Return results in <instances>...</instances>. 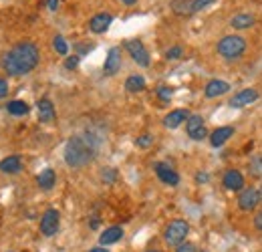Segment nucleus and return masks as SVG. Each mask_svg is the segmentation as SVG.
<instances>
[{
    "label": "nucleus",
    "instance_id": "nucleus-1",
    "mask_svg": "<svg viewBox=\"0 0 262 252\" xmlns=\"http://www.w3.org/2000/svg\"><path fill=\"white\" fill-rule=\"evenodd\" d=\"M38 59H40L38 47L34 43H31V40H23V43L14 45L4 55L2 69L6 71V75L23 77V75H29L34 67L38 65Z\"/></svg>",
    "mask_w": 262,
    "mask_h": 252
},
{
    "label": "nucleus",
    "instance_id": "nucleus-2",
    "mask_svg": "<svg viewBox=\"0 0 262 252\" xmlns=\"http://www.w3.org/2000/svg\"><path fill=\"white\" fill-rule=\"evenodd\" d=\"M95 158V141L75 135L65 145V163L69 167H83Z\"/></svg>",
    "mask_w": 262,
    "mask_h": 252
},
{
    "label": "nucleus",
    "instance_id": "nucleus-3",
    "mask_svg": "<svg viewBox=\"0 0 262 252\" xmlns=\"http://www.w3.org/2000/svg\"><path fill=\"white\" fill-rule=\"evenodd\" d=\"M216 49H218L220 57L232 61V59H238L246 51V40L242 36H238V34H228V36L220 38V43H218Z\"/></svg>",
    "mask_w": 262,
    "mask_h": 252
},
{
    "label": "nucleus",
    "instance_id": "nucleus-4",
    "mask_svg": "<svg viewBox=\"0 0 262 252\" xmlns=\"http://www.w3.org/2000/svg\"><path fill=\"white\" fill-rule=\"evenodd\" d=\"M190 232V224L186 220H173L167 224L164 232V240L167 246H180L186 242V236Z\"/></svg>",
    "mask_w": 262,
    "mask_h": 252
},
{
    "label": "nucleus",
    "instance_id": "nucleus-5",
    "mask_svg": "<svg viewBox=\"0 0 262 252\" xmlns=\"http://www.w3.org/2000/svg\"><path fill=\"white\" fill-rule=\"evenodd\" d=\"M262 204V186L260 188H246L240 192L238 196V206L244 212H252Z\"/></svg>",
    "mask_w": 262,
    "mask_h": 252
},
{
    "label": "nucleus",
    "instance_id": "nucleus-6",
    "mask_svg": "<svg viewBox=\"0 0 262 252\" xmlns=\"http://www.w3.org/2000/svg\"><path fill=\"white\" fill-rule=\"evenodd\" d=\"M125 49H127V53L131 55V59L135 61V63L139 65V67H149L151 65V59H149V53H147V49L143 47V43H139V40H125Z\"/></svg>",
    "mask_w": 262,
    "mask_h": 252
},
{
    "label": "nucleus",
    "instance_id": "nucleus-7",
    "mask_svg": "<svg viewBox=\"0 0 262 252\" xmlns=\"http://www.w3.org/2000/svg\"><path fill=\"white\" fill-rule=\"evenodd\" d=\"M59 224H61V214L55 208L47 210L42 214V218H40V232H42V236H55L57 230H59Z\"/></svg>",
    "mask_w": 262,
    "mask_h": 252
},
{
    "label": "nucleus",
    "instance_id": "nucleus-8",
    "mask_svg": "<svg viewBox=\"0 0 262 252\" xmlns=\"http://www.w3.org/2000/svg\"><path fill=\"white\" fill-rule=\"evenodd\" d=\"M186 131H188V135H190L194 141L206 139L208 129H206V123H204V117H202V115H190L188 121H186Z\"/></svg>",
    "mask_w": 262,
    "mask_h": 252
},
{
    "label": "nucleus",
    "instance_id": "nucleus-9",
    "mask_svg": "<svg viewBox=\"0 0 262 252\" xmlns=\"http://www.w3.org/2000/svg\"><path fill=\"white\" fill-rule=\"evenodd\" d=\"M260 97V93L256 91V89H242V91H238V93L234 95L232 99H230V107H234V109H242V107H246V105H250V103H254L256 99Z\"/></svg>",
    "mask_w": 262,
    "mask_h": 252
},
{
    "label": "nucleus",
    "instance_id": "nucleus-10",
    "mask_svg": "<svg viewBox=\"0 0 262 252\" xmlns=\"http://www.w3.org/2000/svg\"><path fill=\"white\" fill-rule=\"evenodd\" d=\"M154 170H156L158 178H160L164 184H167V186H178V184H180V176H178V172H176L169 163L158 161V163L154 165Z\"/></svg>",
    "mask_w": 262,
    "mask_h": 252
},
{
    "label": "nucleus",
    "instance_id": "nucleus-11",
    "mask_svg": "<svg viewBox=\"0 0 262 252\" xmlns=\"http://www.w3.org/2000/svg\"><path fill=\"white\" fill-rule=\"evenodd\" d=\"M119 69H121V51L117 47H113V49H109L107 59L103 63V73L107 77H113V75L119 73Z\"/></svg>",
    "mask_w": 262,
    "mask_h": 252
},
{
    "label": "nucleus",
    "instance_id": "nucleus-12",
    "mask_svg": "<svg viewBox=\"0 0 262 252\" xmlns=\"http://www.w3.org/2000/svg\"><path fill=\"white\" fill-rule=\"evenodd\" d=\"M111 23H113V16L109 12H99V14H95L89 20V31L95 32V34H103V32H107V29L111 27Z\"/></svg>",
    "mask_w": 262,
    "mask_h": 252
},
{
    "label": "nucleus",
    "instance_id": "nucleus-13",
    "mask_svg": "<svg viewBox=\"0 0 262 252\" xmlns=\"http://www.w3.org/2000/svg\"><path fill=\"white\" fill-rule=\"evenodd\" d=\"M224 188L230 192H242L244 190V176L238 170H228L224 174Z\"/></svg>",
    "mask_w": 262,
    "mask_h": 252
},
{
    "label": "nucleus",
    "instance_id": "nucleus-14",
    "mask_svg": "<svg viewBox=\"0 0 262 252\" xmlns=\"http://www.w3.org/2000/svg\"><path fill=\"white\" fill-rule=\"evenodd\" d=\"M232 135H234V127H230V125L218 127V129L212 131V135H210V143H212V148H222Z\"/></svg>",
    "mask_w": 262,
    "mask_h": 252
},
{
    "label": "nucleus",
    "instance_id": "nucleus-15",
    "mask_svg": "<svg viewBox=\"0 0 262 252\" xmlns=\"http://www.w3.org/2000/svg\"><path fill=\"white\" fill-rule=\"evenodd\" d=\"M188 117H190V113H188L186 109H176V111L167 113L164 117V125L167 127V129H178L182 123L188 121Z\"/></svg>",
    "mask_w": 262,
    "mask_h": 252
},
{
    "label": "nucleus",
    "instance_id": "nucleus-16",
    "mask_svg": "<svg viewBox=\"0 0 262 252\" xmlns=\"http://www.w3.org/2000/svg\"><path fill=\"white\" fill-rule=\"evenodd\" d=\"M123 238V228L121 226H111L107 230H103V234L99 236V244L101 246H109V244H115Z\"/></svg>",
    "mask_w": 262,
    "mask_h": 252
},
{
    "label": "nucleus",
    "instance_id": "nucleus-17",
    "mask_svg": "<svg viewBox=\"0 0 262 252\" xmlns=\"http://www.w3.org/2000/svg\"><path fill=\"white\" fill-rule=\"evenodd\" d=\"M228 91H230V85L226 83V81H220V79H212V81L206 85V89H204V95H206L208 99H216V97L228 93Z\"/></svg>",
    "mask_w": 262,
    "mask_h": 252
},
{
    "label": "nucleus",
    "instance_id": "nucleus-18",
    "mask_svg": "<svg viewBox=\"0 0 262 252\" xmlns=\"http://www.w3.org/2000/svg\"><path fill=\"white\" fill-rule=\"evenodd\" d=\"M38 119L42 121V123H51L53 119H55V105L45 97V99H40L38 101Z\"/></svg>",
    "mask_w": 262,
    "mask_h": 252
},
{
    "label": "nucleus",
    "instance_id": "nucleus-19",
    "mask_svg": "<svg viewBox=\"0 0 262 252\" xmlns=\"http://www.w3.org/2000/svg\"><path fill=\"white\" fill-rule=\"evenodd\" d=\"M20 170H23V159L18 158V156H8V158H4L0 161V172H4L8 176L18 174Z\"/></svg>",
    "mask_w": 262,
    "mask_h": 252
},
{
    "label": "nucleus",
    "instance_id": "nucleus-20",
    "mask_svg": "<svg viewBox=\"0 0 262 252\" xmlns=\"http://www.w3.org/2000/svg\"><path fill=\"white\" fill-rule=\"evenodd\" d=\"M254 23H256V18H254L252 14L242 12V14H236V16L230 20V27L236 29V31H246V29H250Z\"/></svg>",
    "mask_w": 262,
    "mask_h": 252
},
{
    "label": "nucleus",
    "instance_id": "nucleus-21",
    "mask_svg": "<svg viewBox=\"0 0 262 252\" xmlns=\"http://www.w3.org/2000/svg\"><path fill=\"white\" fill-rule=\"evenodd\" d=\"M36 182H38V186H40L42 190L55 188V182H57V174H55V170H51V167L42 170V172L36 176Z\"/></svg>",
    "mask_w": 262,
    "mask_h": 252
},
{
    "label": "nucleus",
    "instance_id": "nucleus-22",
    "mask_svg": "<svg viewBox=\"0 0 262 252\" xmlns=\"http://www.w3.org/2000/svg\"><path fill=\"white\" fill-rule=\"evenodd\" d=\"M6 111H8L10 115H16V117H20V115H27V113L31 111V107H29L25 101H20V99H14V101H10V103L6 105Z\"/></svg>",
    "mask_w": 262,
    "mask_h": 252
},
{
    "label": "nucleus",
    "instance_id": "nucleus-23",
    "mask_svg": "<svg viewBox=\"0 0 262 252\" xmlns=\"http://www.w3.org/2000/svg\"><path fill=\"white\" fill-rule=\"evenodd\" d=\"M145 89V79L141 77V75H131L127 77V81H125V91H129V93H139V91H143Z\"/></svg>",
    "mask_w": 262,
    "mask_h": 252
},
{
    "label": "nucleus",
    "instance_id": "nucleus-24",
    "mask_svg": "<svg viewBox=\"0 0 262 252\" xmlns=\"http://www.w3.org/2000/svg\"><path fill=\"white\" fill-rule=\"evenodd\" d=\"M171 10L176 14H192V0H173Z\"/></svg>",
    "mask_w": 262,
    "mask_h": 252
},
{
    "label": "nucleus",
    "instance_id": "nucleus-25",
    "mask_svg": "<svg viewBox=\"0 0 262 252\" xmlns=\"http://www.w3.org/2000/svg\"><path fill=\"white\" fill-rule=\"evenodd\" d=\"M250 176H254V178H260L262 176V156L260 154H256V156H252L250 159Z\"/></svg>",
    "mask_w": 262,
    "mask_h": 252
},
{
    "label": "nucleus",
    "instance_id": "nucleus-26",
    "mask_svg": "<svg viewBox=\"0 0 262 252\" xmlns=\"http://www.w3.org/2000/svg\"><path fill=\"white\" fill-rule=\"evenodd\" d=\"M101 180H103L105 184H115V180H117V170H115V167H103V170H101Z\"/></svg>",
    "mask_w": 262,
    "mask_h": 252
},
{
    "label": "nucleus",
    "instance_id": "nucleus-27",
    "mask_svg": "<svg viewBox=\"0 0 262 252\" xmlns=\"http://www.w3.org/2000/svg\"><path fill=\"white\" fill-rule=\"evenodd\" d=\"M53 47H55V51H57L59 55H67V53H69V45H67V40L61 34H57V36L53 38Z\"/></svg>",
    "mask_w": 262,
    "mask_h": 252
},
{
    "label": "nucleus",
    "instance_id": "nucleus-28",
    "mask_svg": "<svg viewBox=\"0 0 262 252\" xmlns=\"http://www.w3.org/2000/svg\"><path fill=\"white\" fill-rule=\"evenodd\" d=\"M151 143H154V137H151L149 133H143V135H139V137L135 139V145H137V148H141V150L151 148Z\"/></svg>",
    "mask_w": 262,
    "mask_h": 252
},
{
    "label": "nucleus",
    "instance_id": "nucleus-29",
    "mask_svg": "<svg viewBox=\"0 0 262 252\" xmlns=\"http://www.w3.org/2000/svg\"><path fill=\"white\" fill-rule=\"evenodd\" d=\"M182 55H184V49H182V47H171V49L165 51V59H167V61H176V59H180Z\"/></svg>",
    "mask_w": 262,
    "mask_h": 252
},
{
    "label": "nucleus",
    "instance_id": "nucleus-30",
    "mask_svg": "<svg viewBox=\"0 0 262 252\" xmlns=\"http://www.w3.org/2000/svg\"><path fill=\"white\" fill-rule=\"evenodd\" d=\"M216 0H192V14L194 12H200V10H204L206 6H210V4H214Z\"/></svg>",
    "mask_w": 262,
    "mask_h": 252
},
{
    "label": "nucleus",
    "instance_id": "nucleus-31",
    "mask_svg": "<svg viewBox=\"0 0 262 252\" xmlns=\"http://www.w3.org/2000/svg\"><path fill=\"white\" fill-rule=\"evenodd\" d=\"M158 97L162 99V101H169L171 97H173V89H169V87H158Z\"/></svg>",
    "mask_w": 262,
    "mask_h": 252
},
{
    "label": "nucleus",
    "instance_id": "nucleus-32",
    "mask_svg": "<svg viewBox=\"0 0 262 252\" xmlns=\"http://www.w3.org/2000/svg\"><path fill=\"white\" fill-rule=\"evenodd\" d=\"M65 67H67V69H71V71H73V69H77V67H79V55L69 57V59L65 61Z\"/></svg>",
    "mask_w": 262,
    "mask_h": 252
},
{
    "label": "nucleus",
    "instance_id": "nucleus-33",
    "mask_svg": "<svg viewBox=\"0 0 262 252\" xmlns=\"http://www.w3.org/2000/svg\"><path fill=\"white\" fill-rule=\"evenodd\" d=\"M176 252H198V248L194 246V244H190V242H184V244L178 246V250Z\"/></svg>",
    "mask_w": 262,
    "mask_h": 252
},
{
    "label": "nucleus",
    "instance_id": "nucleus-34",
    "mask_svg": "<svg viewBox=\"0 0 262 252\" xmlns=\"http://www.w3.org/2000/svg\"><path fill=\"white\" fill-rule=\"evenodd\" d=\"M8 95V83L4 79H0V99H4Z\"/></svg>",
    "mask_w": 262,
    "mask_h": 252
},
{
    "label": "nucleus",
    "instance_id": "nucleus-35",
    "mask_svg": "<svg viewBox=\"0 0 262 252\" xmlns=\"http://www.w3.org/2000/svg\"><path fill=\"white\" fill-rule=\"evenodd\" d=\"M47 8H49L51 12H55V10L59 8V0H47Z\"/></svg>",
    "mask_w": 262,
    "mask_h": 252
},
{
    "label": "nucleus",
    "instance_id": "nucleus-36",
    "mask_svg": "<svg viewBox=\"0 0 262 252\" xmlns=\"http://www.w3.org/2000/svg\"><path fill=\"white\" fill-rule=\"evenodd\" d=\"M254 226H256V230H260L262 232V210L254 216Z\"/></svg>",
    "mask_w": 262,
    "mask_h": 252
},
{
    "label": "nucleus",
    "instance_id": "nucleus-37",
    "mask_svg": "<svg viewBox=\"0 0 262 252\" xmlns=\"http://www.w3.org/2000/svg\"><path fill=\"white\" fill-rule=\"evenodd\" d=\"M208 180H210V178H208V174H204V172H200V174L196 176V182H198V184H206Z\"/></svg>",
    "mask_w": 262,
    "mask_h": 252
},
{
    "label": "nucleus",
    "instance_id": "nucleus-38",
    "mask_svg": "<svg viewBox=\"0 0 262 252\" xmlns=\"http://www.w3.org/2000/svg\"><path fill=\"white\" fill-rule=\"evenodd\" d=\"M89 252H107V248L105 246H97V248H91Z\"/></svg>",
    "mask_w": 262,
    "mask_h": 252
},
{
    "label": "nucleus",
    "instance_id": "nucleus-39",
    "mask_svg": "<svg viewBox=\"0 0 262 252\" xmlns=\"http://www.w3.org/2000/svg\"><path fill=\"white\" fill-rule=\"evenodd\" d=\"M121 2H123V4H127V6H133L137 0H121Z\"/></svg>",
    "mask_w": 262,
    "mask_h": 252
},
{
    "label": "nucleus",
    "instance_id": "nucleus-40",
    "mask_svg": "<svg viewBox=\"0 0 262 252\" xmlns=\"http://www.w3.org/2000/svg\"><path fill=\"white\" fill-rule=\"evenodd\" d=\"M147 252H160V250H147Z\"/></svg>",
    "mask_w": 262,
    "mask_h": 252
}]
</instances>
